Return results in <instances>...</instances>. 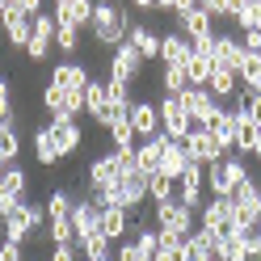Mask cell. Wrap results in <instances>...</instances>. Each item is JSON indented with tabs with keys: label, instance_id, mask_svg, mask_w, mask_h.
Returning a JSON list of instances; mask_svg holds the SVG:
<instances>
[{
	"label": "cell",
	"instance_id": "cell-19",
	"mask_svg": "<svg viewBox=\"0 0 261 261\" xmlns=\"http://www.w3.org/2000/svg\"><path fill=\"white\" fill-rule=\"evenodd\" d=\"M194 55V42L186 34H177V30H165L160 34V63H177V68H186Z\"/></svg>",
	"mask_w": 261,
	"mask_h": 261
},
{
	"label": "cell",
	"instance_id": "cell-14",
	"mask_svg": "<svg viewBox=\"0 0 261 261\" xmlns=\"http://www.w3.org/2000/svg\"><path fill=\"white\" fill-rule=\"evenodd\" d=\"M51 135H55V143H59V152H63V160H68L72 152H80V143H85V130H80V122L76 118H68V114H55L51 122Z\"/></svg>",
	"mask_w": 261,
	"mask_h": 261
},
{
	"label": "cell",
	"instance_id": "cell-38",
	"mask_svg": "<svg viewBox=\"0 0 261 261\" xmlns=\"http://www.w3.org/2000/svg\"><path fill=\"white\" fill-rule=\"evenodd\" d=\"M177 190H194V194H206V169L202 165H186V173L177 177Z\"/></svg>",
	"mask_w": 261,
	"mask_h": 261
},
{
	"label": "cell",
	"instance_id": "cell-11",
	"mask_svg": "<svg viewBox=\"0 0 261 261\" xmlns=\"http://www.w3.org/2000/svg\"><path fill=\"white\" fill-rule=\"evenodd\" d=\"M34 223H30V198L21 206H13L5 219H0V240H13V244H25V240H34Z\"/></svg>",
	"mask_w": 261,
	"mask_h": 261
},
{
	"label": "cell",
	"instance_id": "cell-35",
	"mask_svg": "<svg viewBox=\"0 0 261 261\" xmlns=\"http://www.w3.org/2000/svg\"><path fill=\"white\" fill-rule=\"evenodd\" d=\"M76 249H80V261H97V257H114L110 249H114V244L101 236V232H93V236H85V240H80L76 244Z\"/></svg>",
	"mask_w": 261,
	"mask_h": 261
},
{
	"label": "cell",
	"instance_id": "cell-26",
	"mask_svg": "<svg viewBox=\"0 0 261 261\" xmlns=\"http://www.w3.org/2000/svg\"><path fill=\"white\" fill-rule=\"evenodd\" d=\"M46 219H72V206H76V194L72 190H63V186H55L51 194H46Z\"/></svg>",
	"mask_w": 261,
	"mask_h": 261
},
{
	"label": "cell",
	"instance_id": "cell-44",
	"mask_svg": "<svg viewBox=\"0 0 261 261\" xmlns=\"http://www.w3.org/2000/svg\"><path fill=\"white\" fill-rule=\"evenodd\" d=\"M198 9L211 21H227V0H198Z\"/></svg>",
	"mask_w": 261,
	"mask_h": 261
},
{
	"label": "cell",
	"instance_id": "cell-7",
	"mask_svg": "<svg viewBox=\"0 0 261 261\" xmlns=\"http://www.w3.org/2000/svg\"><path fill=\"white\" fill-rule=\"evenodd\" d=\"M198 227H211L215 236H232V227H236L232 198H206L202 211H198Z\"/></svg>",
	"mask_w": 261,
	"mask_h": 261
},
{
	"label": "cell",
	"instance_id": "cell-54",
	"mask_svg": "<svg viewBox=\"0 0 261 261\" xmlns=\"http://www.w3.org/2000/svg\"><path fill=\"white\" fill-rule=\"evenodd\" d=\"M97 261H114V257H97Z\"/></svg>",
	"mask_w": 261,
	"mask_h": 261
},
{
	"label": "cell",
	"instance_id": "cell-49",
	"mask_svg": "<svg viewBox=\"0 0 261 261\" xmlns=\"http://www.w3.org/2000/svg\"><path fill=\"white\" fill-rule=\"evenodd\" d=\"M240 46H244L249 55H261V30H244V34H240Z\"/></svg>",
	"mask_w": 261,
	"mask_h": 261
},
{
	"label": "cell",
	"instance_id": "cell-22",
	"mask_svg": "<svg viewBox=\"0 0 261 261\" xmlns=\"http://www.w3.org/2000/svg\"><path fill=\"white\" fill-rule=\"evenodd\" d=\"M97 215H101V211H97L85 194H80L76 198V206H72V227H76V244L85 240V236H93V232H101V227H97Z\"/></svg>",
	"mask_w": 261,
	"mask_h": 261
},
{
	"label": "cell",
	"instance_id": "cell-4",
	"mask_svg": "<svg viewBox=\"0 0 261 261\" xmlns=\"http://www.w3.org/2000/svg\"><path fill=\"white\" fill-rule=\"evenodd\" d=\"M156 110H160V135H169V139H177V143H181L190 130H194L190 114H186V106H181V97L160 93V97H156Z\"/></svg>",
	"mask_w": 261,
	"mask_h": 261
},
{
	"label": "cell",
	"instance_id": "cell-2",
	"mask_svg": "<svg viewBox=\"0 0 261 261\" xmlns=\"http://www.w3.org/2000/svg\"><path fill=\"white\" fill-rule=\"evenodd\" d=\"M244 177H253L249 160L244 156H223V160H215V165H206V194L211 198H227Z\"/></svg>",
	"mask_w": 261,
	"mask_h": 261
},
{
	"label": "cell",
	"instance_id": "cell-10",
	"mask_svg": "<svg viewBox=\"0 0 261 261\" xmlns=\"http://www.w3.org/2000/svg\"><path fill=\"white\" fill-rule=\"evenodd\" d=\"M186 143V152H190V160H194V165H215V160H223V152H219V143H215V135H211V130L206 126H194L190 130V135L181 139Z\"/></svg>",
	"mask_w": 261,
	"mask_h": 261
},
{
	"label": "cell",
	"instance_id": "cell-31",
	"mask_svg": "<svg viewBox=\"0 0 261 261\" xmlns=\"http://www.w3.org/2000/svg\"><path fill=\"white\" fill-rule=\"evenodd\" d=\"M0 156H5L9 165H17V156H21V130H17V118L0 126Z\"/></svg>",
	"mask_w": 261,
	"mask_h": 261
},
{
	"label": "cell",
	"instance_id": "cell-45",
	"mask_svg": "<svg viewBox=\"0 0 261 261\" xmlns=\"http://www.w3.org/2000/svg\"><path fill=\"white\" fill-rule=\"evenodd\" d=\"M0 261H25V244H13V240H0Z\"/></svg>",
	"mask_w": 261,
	"mask_h": 261
},
{
	"label": "cell",
	"instance_id": "cell-23",
	"mask_svg": "<svg viewBox=\"0 0 261 261\" xmlns=\"http://www.w3.org/2000/svg\"><path fill=\"white\" fill-rule=\"evenodd\" d=\"M51 17H55V21H68V25H76V30H89V21H93V0H68V5H55Z\"/></svg>",
	"mask_w": 261,
	"mask_h": 261
},
{
	"label": "cell",
	"instance_id": "cell-28",
	"mask_svg": "<svg viewBox=\"0 0 261 261\" xmlns=\"http://www.w3.org/2000/svg\"><path fill=\"white\" fill-rule=\"evenodd\" d=\"M25 186H30V177H25L21 165H9L5 173H0V194H9V198L25 202Z\"/></svg>",
	"mask_w": 261,
	"mask_h": 261
},
{
	"label": "cell",
	"instance_id": "cell-50",
	"mask_svg": "<svg viewBox=\"0 0 261 261\" xmlns=\"http://www.w3.org/2000/svg\"><path fill=\"white\" fill-rule=\"evenodd\" d=\"M190 9H198V0H173V17L177 13H190Z\"/></svg>",
	"mask_w": 261,
	"mask_h": 261
},
{
	"label": "cell",
	"instance_id": "cell-57",
	"mask_svg": "<svg viewBox=\"0 0 261 261\" xmlns=\"http://www.w3.org/2000/svg\"><path fill=\"white\" fill-rule=\"evenodd\" d=\"M257 215H261V206H257Z\"/></svg>",
	"mask_w": 261,
	"mask_h": 261
},
{
	"label": "cell",
	"instance_id": "cell-1",
	"mask_svg": "<svg viewBox=\"0 0 261 261\" xmlns=\"http://www.w3.org/2000/svg\"><path fill=\"white\" fill-rule=\"evenodd\" d=\"M126 30H130V5L126 0H93V21H89V34L97 46H114L126 42Z\"/></svg>",
	"mask_w": 261,
	"mask_h": 261
},
{
	"label": "cell",
	"instance_id": "cell-21",
	"mask_svg": "<svg viewBox=\"0 0 261 261\" xmlns=\"http://www.w3.org/2000/svg\"><path fill=\"white\" fill-rule=\"evenodd\" d=\"M30 143H34V156H38V165L42 169H55L59 160H63V152H59V143H55V135H51V126H34V135H30Z\"/></svg>",
	"mask_w": 261,
	"mask_h": 261
},
{
	"label": "cell",
	"instance_id": "cell-8",
	"mask_svg": "<svg viewBox=\"0 0 261 261\" xmlns=\"http://www.w3.org/2000/svg\"><path fill=\"white\" fill-rule=\"evenodd\" d=\"M126 122H130V130H135L139 143L156 139V135H160V110H156V101H143V97H135V101H130Z\"/></svg>",
	"mask_w": 261,
	"mask_h": 261
},
{
	"label": "cell",
	"instance_id": "cell-36",
	"mask_svg": "<svg viewBox=\"0 0 261 261\" xmlns=\"http://www.w3.org/2000/svg\"><path fill=\"white\" fill-rule=\"evenodd\" d=\"M80 34H85V30H76L68 21H55V46H59L63 55H76L80 51Z\"/></svg>",
	"mask_w": 261,
	"mask_h": 261
},
{
	"label": "cell",
	"instance_id": "cell-55",
	"mask_svg": "<svg viewBox=\"0 0 261 261\" xmlns=\"http://www.w3.org/2000/svg\"><path fill=\"white\" fill-rule=\"evenodd\" d=\"M55 5H68V0H55Z\"/></svg>",
	"mask_w": 261,
	"mask_h": 261
},
{
	"label": "cell",
	"instance_id": "cell-52",
	"mask_svg": "<svg viewBox=\"0 0 261 261\" xmlns=\"http://www.w3.org/2000/svg\"><path fill=\"white\" fill-rule=\"evenodd\" d=\"M5 9H9V0H0V13H5Z\"/></svg>",
	"mask_w": 261,
	"mask_h": 261
},
{
	"label": "cell",
	"instance_id": "cell-17",
	"mask_svg": "<svg viewBox=\"0 0 261 261\" xmlns=\"http://www.w3.org/2000/svg\"><path fill=\"white\" fill-rule=\"evenodd\" d=\"M156 143H160V173L177 181V177L186 173V165H190L186 143H177V139H169V135H156Z\"/></svg>",
	"mask_w": 261,
	"mask_h": 261
},
{
	"label": "cell",
	"instance_id": "cell-5",
	"mask_svg": "<svg viewBox=\"0 0 261 261\" xmlns=\"http://www.w3.org/2000/svg\"><path fill=\"white\" fill-rule=\"evenodd\" d=\"M143 68H148V63L139 59V51L130 42H122V46H114V51H110L106 80H114V85H135V80L143 76Z\"/></svg>",
	"mask_w": 261,
	"mask_h": 261
},
{
	"label": "cell",
	"instance_id": "cell-32",
	"mask_svg": "<svg viewBox=\"0 0 261 261\" xmlns=\"http://www.w3.org/2000/svg\"><path fill=\"white\" fill-rule=\"evenodd\" d=\"M211 72H215V63H211V55H190L186 63V76H190V89H206Z\"/></svg>",
	"mask_w": 261,
	"mask_h": 261
},
{
	"label": "cell",
	"instance_id": "cell-33",
	"mask_svg": "<svg viewBox=\"0 0 261 261\" xmlns=\"http://www.w3.org/2000/svg\"><path fill=\"white\" fill-rule=\"evenodd\" d=\"M42 240H46V244H76V227H72V219H46Z\"/></svg>",
	"mask_w": 261,
	"mask_h": 261
},
{
	"label": "cell",
	"instance_id": "cell-46",
	"mask_svg": "<svg viewBox=\"0 0 261 261\" xmlns=\"http://www.w3.org/2000/svg\"><path fill=\"white\" fill-rule=\"evenodd\" d=\"M9 9H17L21 17H38V13H42V0H9Z\"/></svg>",
	"mask_w": 261,
	"mask_h": 261
},
{
	"label": "cell",
	"instance_id": "cell-12",
	"mask_svg": "<svg viewBox=\"0 0 261 261\" xmlns=\"http://www.w3.org/2000/svg\"><path fill=\"white\" fill-rule=\"evenodd\" d=\"M89 80H93V72L85 68V63H76V59H59L55 68H51V85L68 89V93H85Z\"/></svg>",
	"mask_w": 261,
	"mask_h": 261
},
{
	"label": "cell",
	"instance_id": "cell-15",
	"mask_svg": "<svg viewBox=\"0 0 261 261\" xmlns=\"http://www.w3.org/2000/svg\"><path fill=\"white\" fill-rule=\"evenodd\" d=\"M126 42L139 51V59H143V63H160V34H156L148 21H130Z\"/></svg>",
	"mask_w": 261,
	"mask_h": 261
},
{
	"label": "cell",
	"instance_id": "cell-30",
	"mask_svg": "<svg viewBox=\"0 0 261 261\" xmlns=\"http://www.w3.org/2000/svg\"><path fill=\"white\" fill-rule=\"evenodd\" d=\"M106 101H110V85H106V76H93V80H89V89H85V114H89V118H97Z\"/></svg>",
	"mask_w": 261,
	"mask_h": 261
},
{
	"label": "cell",
	"instance_id": "cell-48",
	"mask_svg": "<svg viewBox=\"0 0 261 261\" xmlns=\"http://www.w3.org/2000/svg\"><path fill=\"white\" fill-rule=\"evenodd\" d=\"M244 244H249V257H253V261H261V223L244 232Z\"/></svg>",
	"mask_w": 261,
	"mask_h": 261
},
{
	"label": "cell",
	"instance_id": "cell-9",
	"mask_svg": "<svg viewBox=\"0 0 261 261\" xmlns=\"http://www.w3.org/2000/svg\"><path fill=\"white\" fill-rule=\"evenodd\" d=\"M244 59H249V51L240 46V38L232 34V30H219V34H215V55H211V63H215V68H227V72H236V76H240Z\"/></svg>",
	"mask_w": 261,
	"mask_h": 261
},
{
	"label": "cell",
	"instance_id": "cell-25",
	"mask_svg": "<svg viewBox=\"0 0 261 261\" xmlns=\"http://www.w3.org/2000/svg\"><path fill=\"white\" fill-rule=\"evenodd\" d=\"M206 89H211L215 101H232V97L240 93V76L227 72V68H215V72H211V80H206Z\"/></svg>",
	"mask_w": 261,
	"mask_h": 261
},
{
	"label": "cell",
	"instance_id": "cell-20",
	"mask_svg": "<svg viewBox=\"0 0 261 261\" xmlns=\"http://www.w3.org/2000/svg\"><path fill=\"white\" fill-rule=\"evenodd\" d=\"M173 30H177V34H186V38L194 42V38H202V34H215L219 25L211 21L202 9H190V13H177V17H173Z\"/></svg>",
	"mask_w": 261,
	"mask_h": 261
},
{
	"label": "cell",
	"instance_id": "cell-51",
	"mask_svg": "<svg viewBox=\"0 0 261 261\" xmlns=\"http://www.w3.org/2000/svg\"><path fill=\"white\" fill-rule=\"evenodd\" d=\"M130 9H139V13H156V0H126Z\"/></svg>",
	"mask_w": 261,
	"mask_h": 261
},
{
	"label": "cell",
	"instance_id": "cell-13",
	"mask_svg": "<svg viewBox=\"0 0 261 261\" xmlns=\"http://www.w3.org/2000/svg\"><path fill=\"white\" fill-rule=\"evenodd\" d=\"M122 173H126V169H122V156L110 148V152H97V156L89 160V173H85V177H89V186H114Z\"/></svg>",
	"mask_w": 261,
	"mask_h": 261
},
{
	"label": "cell",
	"instance_id": "cell-53",
	"mask_svg": "<svg viewBox=\"0 0 261 261\" xmlns=\"http://www.w3.org/2000/svg\"><path fill=\"white\" fill-rule=\"evenodd\" d=\"M244 5H261V0H244Z\"/></svg>",
	"mask_w": 261,
	"mask_h": 261
},
{
	"label": "cell",
	"instance_id": "cell-6",
	"mask_svg": "<svg viewBox=\"0 0 261 261\" xmlns=\"http://www.w3.org/2000/svg\"><path fill=\"white\" fill-rule=\"evenodd\" d=\"M51 46H55V17L51 13H38V17H30V46H25V55L30 63H46V55H51Z\"/></svg>",
	"mask_w": 261,
	"mask_h": 261
},
{
	"label": "cell",
	"instance_id": "cell-43",
	"mask_svg": "<svg viewBox=\"0 0 261 261\" xmlns=\"http://www.w3.org/2000/svg\"><path fill=\"white\" fill-rule=\"evenodd\" d=\"M110 143L114 148H135V130H130V122H118V126H110Z\"/></svg>",
	"mask_w": 261,
	"mask_h": 261
},
{
	"label": "cell",
	"instance_id": "cell-47",
	"mask_svg": "<svg viewBox=\"0 0 261 261\" xmlns=\"http://www.w3.org/2000/svg\"><path fill=\"white\" fill-rule=\"evenodd\" d=\"M51 261H80L76 244H51Z\"/></svg>",
	"mask_w": 261,
	"mask_h": 261
},
{
	"label": "cell",
	"instance_id": "cell-40",
	"mask_svg": "<svg viewBox=\"0 0 261 261\" xmlns=\"http://www.w3.org/2000/svg\"><path fill=\"white\" fill-rule=\"evenodd\" d=\"M219 261H253L244 236H223V244H219Z\"/></svg>",
	"mask_w": 261,
	"mask_h": 261
},
{
	"label": "cell",
	"instance_id": "cell-27",
	"mask_svg": "<svg viewBox=\"0 0 261 261\" xmlns=\"http://www.w3.org/2000/svg\"><path fill=\"white\" fill-rule=\"evenodd\" d=\"M232 126H236V156L253 160V148H257L261 126H257V122H249V118H232Z\"/></svg>",
	"mask_w": 261,
	"mask_h": 261
},
{
	"label": "cell",
	"instance_id": "cell-56",
	"mask_svg": "<svg viewBox=\"0 0 261 261\" xmlns=\"http://www.w3.org/2000/svg\"><path fill=\"white\" fill-rule=\"evenodd\" d=\"M257 30H261V17H257Z\"/></svg>",
	"mask_w": 261,
	"mask_h": 261
},
{
	"label": "cell",
	"instance_id": "cell-3",
	"mask_svg": "<svg viewBox=\"0 0 261 261\" xmlns=\"http://www.w3.org/2000/svg\"><path fill=\"white\" fill-rule=\"evenodd\" d=\"M152 223L160 236H173V240H186L194 227H198V215H194L190 206H181L177 198L169 202H152Z\"/></svg>",
	"mask_w": 261,
	"mask_h": 261
},
{
	"label": "cell",
	"instance_id": "cell-42",
	"mask_svg": "<svg viewBox=\"0 0 261 261\" xmlns=\"http://www.w3.org/2000/svg\"><path fill=\"white\" fill-rule=\"evenodd\" d=\"M17 118V110H13V85L9 76H0V122H13Z\"/></svg>",
	"mask_w": 261,
	"mask_h": 261
},
{
	"label": "cell",
	"instance_id": "cell-34",
	"mask_svg": "<svg viewBox=\"0 0 261 261\" xmlns=\"http://www.w3.org/2000/svg\"><path fill=\"white\" fill-rule=\"evenodd\" d=\"M135 156H139V173H143V177H156V173H160V143H156V139L135 143Z\"/></svg>",
	"mask_w": 261,
	"mask_h": 261
},
{
	"label": "cell",
	"instance_id": "cell-37",
	"mask_svg": "<svg viewBox=\"0 0 261 261\" xmlns=\"http://www.w3.org/2000/svg\"><path fill=\"white\" fill-rule=\"evenodd\" d=\"M169 198H177V181L173 177H165V173L148 177V202H169Z\"/></svg>",
	"mask_w": 261,
	"mask_h": 261
},
{
	"label": "cell",
	"instance_id": "cell-29",
	"mask_svg": "<svg viewBox=\"0 0 261 261\" xmlns=\"http://www.w3.org/2000/svg\"><path fill=\"white\" fill-rule=\"evenodd\" d=\"M160 89H165L169 97H181V93L190 89L186 68H177V63H160Z\"/></svg>",
	"mask_w": 261,
	"mask_h": 261
},
{
	"label": "cell",
	"instance_id": "cell-41",
	"mask_svg": "<svg viewBox=\"0 0 261 261\" xmlns=\"http://www.w3.org/2000/svg\"><path fill=\"white\" fill-rule=\"evenodd\" d=\"M63 97H68V89L51 85V80H46V85H42V110L51 114V118H55V114H63Z\"/></svg>",
	"mask_w": 261,
	"mask_h": 261
},
{
	"label": "cell",
	"instance_id": "cell-16",
	"mask_svg": "<svg viewBox=\"0 0 261 261\" xmlns=\"http://www.w3.org/2000/svg\"><path fill=\"white\" fill-rule=\"evenodd\" d=\"M181 106H186L194 126H206L211 118H215V110H219V101L211 97V89H186L181 93Z\"/></svg>",
	"mask_w": 261,
	"mask_h": 261
},
{
	"label": "cell",
	"instance_id": "cell-39",
	"mask_svg": "<svg viewBox=\"0 0 261 261\" xmlns=\"http://www.w3.org/2000/svg\"><path fill=\"white\" fill-rule=\"evenodd\" d=\"M194 244L202 249L206 261H219V244H223V236H215L211 227H194Z\"/></svg>",
	"mask_w": 261,
	"mask_h": 261
},
{
	"label": "cell",
	"instance_id": "cell-24",
	"mask_svg": "<svg viewBox=\"0 0 261 261\" xmlns=\"http://www.w3.org/2000/svg\"><path fill=\"white\" fill-rule=\"evenodd\" d=\"M0 25H5L9 46H17V51H25V46H30V17H21L17 9H5V13H0Z\"/></svg>",
	"mask_w": 261,
	"mask_h": 261
},
{
	"label": "cell",
	"instance_id": "cell-18",
	"mask_svg": "<svg viewBox=\"0 0 261 261\" xmlns=\"http://www.w3.org/2000/svg\"><path fill=\"white\" fill-rule=\"evenodd\" d=\"M130 211H122V206H106L101 215H97V227H101V236L110 240V244H122L126 236H130Z\"/></svg>",
	"mask_w": 261,
	"mask_h": 261
}]
</instances>
